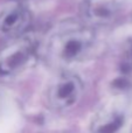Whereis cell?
Wrapping results in <instances>:
<instances>
[{
  "instance_id": "1",
  "label": "cell",
  "mask_w": 132,
  "mask_h": 133,
  "mask_svg": "<svg viewBox=\"0 0 132 133\" xmlns=\"http://www.w3.org/2000/svg\"><path fill=\"white\" fill-rule=\"evenodd\" d=\"M95 44L94 32L81 22L65 21L53 30L47 40V60L55 66L69 68L91 54Z\"/></svg>"
},
{
  "instance_id": "2",
  "label": "cell",
  "mask_w": 132,
  "mask_h": 133,
  "mask_svg": "<svg viewBox=\"0 0 132 133\" xmlns=\"http://www.w3.org/2000/svg\"><path fill=\"white\" fill-rule=\"evenodd\" d=\"M83 95V83L70 71L61 72L48 89V103L56 111H68L76 106Z\"/></svg>"
},
{
  "instance_id": "3",
  "label": "cell",
  "mask_w": 132,
  "mask_h": 133,
  "mask_svg": "<svg viewBox=\"0 0 132 133\" xmlns=\"http://www.w3.org/2000/svg\"><path fill=\"white\" fill-rule=\"evenodd\" d=\"M16 41L0 53V76H13L27 68L35 55V42L30 37H16Z\"/></svg>"
},
{
  "instance_id": "4",
  "label": "cell",
  "mask_w": 132,
  "mask_h": 133,
  "mask_svg": "<svg viewBox=\"0 0 132 133\" xmlns=\"http://www.w3.org/2000/svg\"><path fill=\"white\" fill-rule=\"evenodd\" d=\"M30 20L29 11L23 5H9L0 12V34L16 39L28 29Z\"/></svg>"
},
{
  "instance_id": "5",
  "label": "cell",
  "mask_w": 132,
  "mask_h": 133,
  "mask_svg": "<svg viewBox=\"0 0 132 133\" xmlns=\"http://www.w3.org/2000/svg\"><path fill=\"white\" fill-rule=\"evenodd\" d=\"M119 9V0H84L82 11L85 20L93 25H108Z\"/></svg>"
}]
</instances>
